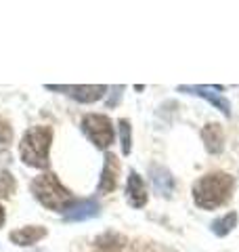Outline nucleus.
Wrapping results in <instances>:
<instances>
[{
  "instance_id": "obj_1",
  "label": "nucleus",
  "mask_w": 239,
  "mask_h": 252,
  "mask_svg": "<svg viewBox=\"0 0 239 252\" xmlns=\"http://www.w3.org/2000/svg\"><path fill=\"white\" fill-rule=\"evenodd\" d=\"M235 181L227 172H208L193 183V202L202 210H216L233 195Z\"/></svg>"
},
{
  "instance_id": "obj_2",
  "label": "nucleus",
  "mask_w": 239,
  "mask_h": 252,
  "mask_svg": "<svg viewBox=\"0 0 239 252\" xmlns=\"http://www.w3.org/2000/svg\"><path fill=\"white\" fill-rule=\"evenodd\" d=\"M31 193H34V198L49 210L67 212L76 204L74 195L59 183L57 175H53V172H44V175H40L31 181Z\"/></svg>"
},
{
  "instance_id": "obj_3",
  "label": "nucleus",
  "mask_w": 239,
  "mask_h": 252,
  "mask_svg": "<svg viewBox=\"0 0 239 252\" xmlns=\"http://www.w3.org/2000/svg\"><path fill=\"white\" fill-rule=\"evenodd\" d=\"M53 141L51 126H31L21 139V160L34 168H49V149Z\"/></svg>"
},
{
  "instance_id": "obj_4",
  "label": "nucleus",
  "mask_w": 239,
  "mask_h": 252,
  "mask_svg": "<svg viewBox=\"0 0 239 252\" xmlns=\"http://www.w3.org/2000/svg\"><path fill=\"white\" fill-rule=\"evenodd\" d=\"M90 252H168V250L157 246L153 242L128 240L118 233H105L92 242Z\"/></svg>"
},
{
  "instance_id": "obj_5",
  "label": "nucleus",
  "mask_w": 239,
  "mask_h": 252,
  "mask_svg": "<svg viewBox=\"0 0 239 252\" xmlns=\"http://www.w3.org/2000/svg\"><path fill=\"white\" fill-rule=\"evenodd\" d=\"M82 130L99 149H107L114 143V126L111 120L103 114H89L82 120Z\"/></svg>"
},
{
  "instance_id": "obj_6",
  "label": "nucleus",
  "mask_w": 239,
  "mask_h": 252,
  "mask_svg": "<svg viewBox=\"0 0 239 252\" xmlns=\"http://www.w3.org/2000/svg\"><path fill=\"white\" fill-rule=\"evenodd\" d=\"M46 89L49 91H65L76 101H80V103H94V101H99L103 94H105L107 86H103V84H94V86H55V84H49Z\"/></svg>"
},
{
  "instance_id": "obj_7",
  "label": "nucleus",
  "mask_w": 239,
  "mask_h": 252,
  "mask_svg": "<svg viewBox=\"0 0 239 252\" xmlns=\"http://www.w3.org/2000/svg\"><path fill=\"white\" fill-rule=\"evenodd\" d=\"M179 91L197 94V97H204L208 103H212L216 109H220V112L225 114L227 118L231 116V103H229L225 97H222V94L214 93V91H222V86H216V89H212V86H179Z\"/></svg>"
},
{
  "instance_id": "obj_8",
  "label": "nucleus",
  "mask_w": 239,
  "mask_h": 252,
  "mask_svg": "<svg viewBox=\"0 0 239 252\" xmlns=\"http://www.w3.org/2000/svg\"><path fill=\"white\" fill-rule=\"evenodd\" d=\"M202 141H204L206 149H208V154L218 156L222 152V147H225V132H222V126L218 122H208L202 128Z\"/></svg>"
},
{
  "instance_id": "obj_9",
  "label": "nucleus",
  "mask_w": 239,
  "mask_h": 252,
  "mask_svg": "<svg viewBox=\"0 0 239 252\" xmlns=\"http://www.w3.org/2000/svg\"><path fill=\"white\" fill-rule=\"evenodd\" d=\"M118 177H120V160L114 154L105 156V166H103V175L99 181V191L109 193L118 187Z\"/></svg>"
},
{
  "instance_id": "obj_10",
  "label": "nucleus",
  "mask_w": 239,
  "mask_h": 252,
  "mask_svg": "<svg viewBox=\"0 0 239 252\" xmlns=\"http://www.w3.org/2000/svg\"><path fill=\"white\" fill-rule=\"evenodd\" d=\"M126 198H128L132 208H143L147 204V189L143 179L139 177V172H130L128 183H126Z\"/></svg>"
},
{
  "instance_id": "obj_11",
  "label": "nucleus",
  "mask_w": 239,
  "mask_h": 252,
  "mask_svg": "<svg viewBox=\"0 0 239 252\" xmlns=\"http://www.w3.org/2000/svg\"><path fill=\"white\" fill-rule=\"evenodd\" d=\"M46 235L44 227H36V225H30V227H23V229H17L11 233V242L17 244V246H31L36 244L40 238Z\"/></svg>"
},
{
  "instance_id": "obj_12",
  "label": "nucleus",
  "mask_w": 239,
  "mask_h": 252,
  "mask_svg": "<svg viewBox=\"0 0 239 252\" xmlns=\"http://www.w3.org/2000/svg\"><path fill=\"white\" fill-rule=\"evenodd\" d=\"M97 215H99V204L94 200H84V202H76L65 212V220H84Z\"/></svg>"
},
{
  "instance_id": "obj_13",
  "label": "nucleus",
  "mask_w": 239,
  "mask_h": 252,
  "mask_svg": "<svg viewBox=\"0 0 239 252\" xmlns=\"http://www.w3.org/2000/svg\"><path fill=\"white\" fill-rule=\"evenodd\" d=\"M151 181H153V187L157 189V193L166 195V198L172 193L174 179H172V175L164 166H151Z\"/></svg>"
},
{
  "instance_id": "obj_14",
  "label": "nucleus",
  "mask_w": 239,
  "mask_h": 252,
  "mask_svg": "<svg viewBox=\"0 0 239 252\" xmlns=\"http://www.w3.org/2000/svg\"><path fill=\"white\" fill-rule=\"evenodd\" d=\"M235 225H237V212H227L225 217H220L212 223V233L218 235V238H225V235H229L235 229Z\"/></svg>"
},
{
  "instance_id": "obj_15",
  "label": "nucleus",
  "mask_w": 239,
  "mask_h": 252,
  "mask_svg": "<svg viewBox=\"0 0 239 252\" xmlns=\"http://www.w3.org/2000/svg\"><path fill=\"white\" fill-rule=\"evenodd\" d=\"M15 193V179L11 172L0 170V198H9Z\"/></svg>"
},
{
  "instance_id": "obj_16",
  "label": "nucleus",
  "mask_w": 239,
  "mask_h": 252,
  "mask_svg": "<svg viewBox=\"0 0 239 252\" xmlns=\"http://www.w3.org/2000/svg\"><path fill=\"white\" fill-rule=\"evenodd\" d=\"M120 139H122L124 156H128L130 147H132V135H130V122L128 120H120Z\"/></svg>"
},
{
  "instance_id": "obj_17",
  "label": "nucleus",
  "mask_w": 239,
  "mask_h": 252,
  "mask_svg": "<svg viewBox=\"0 0 239 252\" xmlns=\"http://www.w3.org/2000/svg\"><path fill=\"white\" fill-rule=\"evenodd\" d=\"M13 139V130L4 118H0V149H9V143Z\"/></svg>"
},
{
  "instance_id": "obj_18",
  "label": "nucleus",
  "mask_w": 239,
  "mask_h": 252,
  "mask_svg": "<svg viewBox=\"0 0 239 252\" xmlns=\"http://www.w3.org/2000/svg\"><path fill=\"white\" fill-rule=\"evenodd\" d=\"M2 223H4V208L0 206V227H2Z\"/></svg>"
}]
</instances>
